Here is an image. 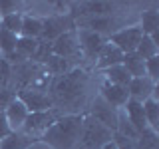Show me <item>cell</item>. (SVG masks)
Instances as JSON below:
<instances>
[{
	"label": "cell",
	"instance_id": "cell-1",
	"mask_svg": "<svg viewBox=\"0 0 159 149\" xmlns=\"http://www.w3.org/2000/svg\"><path fill=\"white\" fill-rule=\"evenodd\" d=\"M86 86H88V74L80 68L70 70L68 74L56 78L52 82V89H50L54 109L64 107V106H74V103L82 102L84 93H86Z\"/></svg>",
	"mask_w": 159,
	"mask_h": 149
},
{
	"label": "cell",
	"instance_id": "cell-2",
	"mask_svg": "<svg viewBox=\"0 0 159 149\" xmlns=\"http://www.w3.org/2000/svg\"><path fill=\"white\" fill-rule=\"evenodd\" d=\"M82 123L84 115L80 113H68V115H60L54 125L40 137L52 149H76L80 133H82Z\"/></svg>",
	"mask_w": 159,
	"mask_h": 149
},
{
	"label": "cell",
	"instance_id": "cell-3",
	"mask_svg": "<svg viewBox=\"0 0 159 149\" xmlns=\"http://www.w3.org/2000/svg\"><path fill=\"white\" fill-rule=\"evenodd\" d=\"M113 139V131L96 121L92 115H84L82 133H80L76 149H102L107 141Z\"/></svg>",
	"mask_w": 159,
	"mask_h": 149
},
{
	"label": "cell",
	"instance_id": "cell-4",
	"mask_svg": "<svg viewBox=\"0 0 159 149\" xmlns=\"http://www.w3.org/2000/svg\"><path fill=\"white\" fill-rule=\"evenodd\" d=\"M60 117V111L58 109H48V111H34V113H28L24 125L20 127V133L32 137V139H38L48 131L50 127L54 125V121Z\"/></svg>",
	"mask_w": 159,
	"mask_h": 149
},
{
	"label": "cell",
	"instance_id": "cell-5",
	"mask_svg": "<svg viewBox=\"0 0 159 149\" xmlns=\"http://www.w3.org/2000/svg\"><path fill=\"white\" fill-rule=\"evenodd\" d=\"M16 97L26 106L28 113L54 109V102H52V97H50V93H46V89H42V88H34V86L24 88V89L18 92Z\"/></svg>",
	"mask_w": 159,
	"mask_h": 149
},
{
	"label": "cell",
	"instance_id": "cell-6",
	"mask_svg": "<svg viewBox=\"0 0 159 149\" xmlns=\"http://www.w3.org/2000/svg\"><path fill=\"white\" fill-rule=\"evenodd\" d=\"M141 36H143V32H141L139 26H127V28L116 30V32L107 38V42L113 44L116 48H119L123 54H131V52H135Z\"/></svg>",
	"mask_w": 159,
	"mask_h": 149
},
{
	"label": "cell",
	"instance_id": "cell-7",
	"mask_svg": "<svg viewBox=\"0 0 159 149\" xmlns=\"http://www.w3.org/2000/svg\"><path fill=\"white\" fill-rule=\"evenodd\" d=\"M74 28L72 16L70 14H62V16H50L46 20H42V34L38 40L44 42H54L58 36H62L64 32H70Z\"/></svg>",
	"mask_w": 159,
	"mask_h": 149
},
{
	"label": "cell",
	"instance_id": "cell-8",
	"mask_svg": "<svg viewBox=\"0 0 159 149\" xmlns=\"http://www.w3.org/2000/svg\"><path fill=\"white\" fill-rule=\"evenodd\" d=\"M52 54L68 60V62L74 60L78 54H82L80 52V44H78V34L74 30H70V32H64L62 36H58L52 42Z\"/></svg>",
	"mask_w": 159,
	"mask_h": 149
},
{
	"label": "cell",
	"instance_id": "cell-9",
	"mask_svg": "<svg viewBox=\"0 0 159 149\" xmlns=\"http://www.w3.org/2000/svg\"><path fill=\"white\" fill-rule=\"evenodd\" d=\"M78 34V44H80V52L84 54L88 60H93L96 62V58H98V54H99V50L103 48V44L107 42L106 38H103V34H96V32H92V30H80Z\"/></svg>",
	"mask_w": 159,
	"mask_h": 149
},
{
	"label": "cell",
	"instance_id": "cell-10",
	"mask_svg": "<svg viewBox=\"0 0 159 149\" xmlns=\"http://www.w3.org/2000/svg\"><path fill=\"white\" fill-rule=\"evenodd\" d=\"M89 115L96 119V121H99L102 125H106L107 129H111V131L116 133V127H117V109L109 106L102 96H98L96 99H93Z\"/></svg>",
	"mask_w": 159,
	"mask_h": 149
},
{
	"label": "cell",
	"instance_id": "cell-11",
	"mask_svg": "<svg viewBox=\"0 0 159 149\" xmlns=\"http://www.w3.org/2000/svg\"><path fill=\"white\" fill-rule=\"evenodd\" d=\"M155 84L157 82L149 79L147 76H143V78H131V82H129V86H127L129 99H135V102L143 103L145 99L153 97V96H155V89H157Z\"/></svg>",
	"mask_w": 159,
	"mask_h": 149
},
{
	"label": "cell",
	"instance_id": "cell-12",
	"mask_svg": "<svg viewBox=\"0 0 159 149\" xmlns=\"http://www.w3.org/2000/svg\"><path fill=\"white\" fill-rule=\"evenodd\" d=\"M4 117H6V121H8L12 131H20V127L24 125V121L28 117V109L18 97H12L8 102V106L4 107Z\"/></svg>",
	"mask_w": 159,
	"mask_h": 149
},
{
	"label": "cell",
	"instance_id": "cell-13",
	"mask_svg": "<svg viewBox=\"0 0 159 149\" xmlns=\"http://www.w3.org/2000/svg\"><path fill=\"white\" fill-rule=\"evenodd\" d=\"M123 113H125L127 121L133 125V129H135L137 133H141L143 129H147V119H145V111H143V106L139 102H135V99H127V103L121 107Z\"/></svg>",
	"mask_w": 159,
	"mask_h": 149
},
{
	"label": "cell",
	"instance_id": "cell-14",
	"mask_svg": "<svg viewBox=\"0 0 159 149\" xmlns=\"http://www.w3.org/2000/svg\"><path fill=\"white\" fill-rule=\"evenodd\" d=\"M123 60V52L119 48H116L113 44L106 42L103 48L99 50L98 58H96V68L98 70H107V68H113V66H119Z\"/></svg>",
	"mask_w": 159,
	"mask_h": 149
},
{
	"label": "cell",
	"instance_id": "cell-15",
	"mask_svg": "<svg viewBox=\"0 0 159 149\" xmlns=\"http://www.w3.org/2000/svg\"><path fill=\"white\" fill-rule=\"evenodd\" d=\"M106 102L109 103L111 107H116V109H121L123 106L127 103V99H129V92H127V88H123V86H111V84H103V88H102V93H99Z\"/></svg>",
	"mask_w": 159,
	"mask_h": 149
},
{
	"label": "cell",
	"instance_id": "cell-16",
	"mask_svg": "<svg viewBox=\"0 0 159 149\" xmlns=\"http://www.w3.org/2000/svg\"><path fill=\"white\" fill-rule=\"evenodd\" d=\"M121 66L127 70V74L131 78H143V76H145V60H141L135 52L123 54Z\"/></svg>",
	"mask_w": 159,
	"mask_h": 149
},
{
	"label": "cell",
	"instance_id": "cell-17",
	"mask_svg": "<svg viewBox=\"0 0 159 149\" xmlns=\"http://www.w3.org/2000/svg\"><path fill=\"white\" fill-rule=\"evenodd\" d=\"M86 30H92L96 34L109 32V36H111L116 32V20L111 16H92L86 20Z\"/></svg>",
	"mask_w": 159,
	"mask_h": 149
},
{
	"label": "cell",
	"instance_id": "cell-18",
	"mask_svg": "<svg viewBox=\"0 0 159 149\" xmlns=\"http://www.w3.org/2000/svg\"><path fill=\"white\" fill-rule=\"evenodd\" d=\"M103 76H106V82L111 84V86H123V88H127L129 82H131V76L127 74V70L123 68L121 64H119V66L103 70Z\"/></svg>",
	"mask_w": 159,
	"mask_h": 149
},
{
	"label": "cell",
	"instance_id": "cell-19",
	"mask_svg": "<svg viewBox=\"0 0 159 149\" xmlns=\"http://www.w3.org/2000/svg\"><path fill=\"white\" fill-rule=\"evenodd\" d=\"M34 141H36V139L24 135V133H20V131H12L8 137H4L2 141H0V149H28Z\"/></svg>",
	"mask_w": 159,
	"mask_h": 149
},
{
	"label": "cell",
	"instance_id": "cell-20",
	"mask_svg": "<svg viewBox=\"0 0 159 149\" xmlns=\"http://www.w3.org/2000/svg\"><path fill=\"white\" fill-rule=\"evenodd\" d=\"M38 44H40V40L18 36L16 50H14V52H16V54H18V56L22 58V60H26V62H32L34 54H36V50H38Z\"/></svg>",
	"mask_w": 159,
	"mask_h": 149
},
{
	"label": "cell",
	"instance_id": "cell-21",
	"mask_svg": "<svg viewBox=\"0 0 159 149\" xmlns=\"http://www.w3.org/2000/svg\"><path fill=\"white\" fill-rule=\"evenodd\" d=\"M40 34H42V20L36 18V16H32V14H26V16L22 18V30H20V36L38 40Z\"/></svg>",
	"mask_w": 159,
	"mask_h": 149
},
{
	"label": "cell",
	"instance_id": "cell-22",
	"mask_svg": "<svg viewBox=\"0 0 159 149\" xmlns=\"http://www.w3.org/2000/svg\"><path fill=\"white\" fill-rule=\"evenodd\" d=\"M139 28H141L143 36H151V34H155L159 30V12L155 8L145 10V12L141 14V24H139Z\"/></svg>",
	"mask_w": 159,
	"mask_h": 149
},
{
	"label": "cell",
	"instance_id": "cell-23",
	"mask_svg": "<svg viewBox=\"0 0 159 149\" xmlns=\"http://www.w3.org/2000/svg\"><path fill=\"white\" fill-rule=\"evenodd\" d=\"M44 66H46V72L48 74H52V76H64V74H68L70 70H72V66H70V62L68 60H64V58H60V56H50L46 62H44Z\"/></svg>",
	"mask_w": 159,
	"mask_h": 149
},
{
	"label": "cell",
	"instance_id": "cell-24",
	"mask_svg": "<svg viewBox=\"0 0 159 149\" xmlns=\"http://www.w3.org/2000/svg\"><path fill=\"white\" fill-rule=\"evenodd\" d=\"M143 106V111H145V119H147V125L153 129V131H157L159 127V103L155 97H149L145 102L141 103Z\"/></svg>",
	"mask_w": 159,
	"mask_h": 149
},
{
	"label": "cell",
	"instance_id": "cell-25",
	"mask_svg": "<svg viewBox=\"0 0 159 149\" xmlns=\"http://www.w3.org/2000/svg\"><path fill=\"white\" fill-rule=\"evenodd\" d=\"M82 8H84L82 14H88L92 18V16H111L116 6L109 2H88V4H82Z\"/></svg>",
	"mask_w": 159,
	"mask_h": 149
},
{
	"label": "cell",
	"instance_id": "cell-26",
	"mask_svg": "<svg viewBox=\"0 0 159 149\" xmlns=\"http://www.w3.org/2000/svg\"><path fill=\"white\" fill-rule=\"evenodd\" d=\"M135 54L141 60L155 58V56H159V46H155L153 40L149 38V36H141V40H139V44H137V48H135Z\"/></svg>",
	"mask_w": 159,
	"mask_h": 149
},
{
	"label": "cell",
	"instance_id": "cell-27",
	"mask_svg": "<svg viewBox=\"0 0 159 149\" xmlns=\"http://www.w3.org/2000/svg\"><path fill=\"white\" fill-rule=\"evenodd\" d=\"M135 147L137 149H159V137H157V131H153L151 127L143 129L139 133L137 141H135Z\"/></svg>",
	"mask_w": 159,
	"mask_h": 149
},
{
	"label": "cell",
	"instance_id": "cell-28",
	"mask_svg": "<svg viewBox=\"0 0 159 149\" xmlns=\"http://www.w3.org/2000/svg\"><path fill=\"white\" fill-rule=\"evenodd\" d=\"M22 18H24L22 12L2 16V20H0V28H4V30H8V32H12V34H16V36H20V30H22Z\"/></svg>",
	"mask_w": 159,
	"mask_h": 149
},
{
	"label": "cell",
	"instance_id": "cell-29",
	"mask_svg": "<svg viewBox=\"0 0 159 149\" xmlns=\"http://www.w3.org/2000/svg\"><path fill=\"white\" fill-rule=\"evenodd\" d=\"M16 42H18L16 34H12V32H8V30L0 28V52H2V56L12 54L14 50H16Z\"/></svg>",
	"mask_w": 159,
	"mask_h": 149
},
{
	"label": "cell",
	"instance_id": "cell-30",
	"mask_svg": "<svg viewBox=\"0 0 159 149\" xmlns=\"http://www.w3.org/2000/svg\"><path fill=\"white\" fill-rule=\"evenodd\" d=\"M10 79H12V66L4 56H0V88H6Z\"/></svg>",
	"mask_w": 159,
	"mask_h": 149
},
{
	"label": "cell",
	"instance_id": "cell-31",
	"mask_svg": "<svg viewBox=\"0 0 159 149\" xmlns=\"http://www.w3.org/2000/svg\"><path fill=\"white\" fill-rule=\"evenodd\" d=\"M145 76L149 79H153V82H157V78H159V56L145 60Z\"/></svg>",
	"mask_w": 159,
	"mask_h": 149
},
{
	"label": "cell",
	"instance_id": "cell-32",
	"mask_svg": "<svg viewBox=\"0 0 159 149\" xmlns=\"http://www.w3.org/2000/svg\"><path fill=\"white\" fill-rule=\"evenodd\" d=\"M20 2H14V0H0V16H8V14H16L20 12Z\"/></svg>",
	"mask_w": 159,
	"mask_h": 149
},
{
	"label": "cell",
	"instance_id": "cell-33",
	"mask_svg": "<svg viewBox=\"0 0 159 149\" xmlns=\"http://www.w3.org/2000/svg\"><path fill=\"white\" fill-rule=\"evenodd\" d=\"M10 133H12V129H10L6 117H4V109H2V111H0V141H2L4 137H8Z\"/></svg>",
	"mask_w": 159,
	"mask_h": 149
},
{
	"label": "cell",
	"instance_id": "cell-34",
	"mask_svg": "<svg viewBox=\"0 0 159 149\" xmlns=\"http://www.w3.org/2000/svg\"><path fill=\"white\" fill-rule=\"evenodd\" d=\"M28 149H52V147L46 145L44 141H40V139H38V141H34V143H32V145H30Z\"/></svg>",
	"mask_w": 159,
	"mask_h": 149
},
{
	"label": "cell",
	"instance_id": "cell-35",
	"mask_svg": "<svg viewBox=\"0 0 159 149\" xmlns=\"http://www.w3.org/2000/svg\"><path fill=\"white\" fill-rule=\"evenodd\" d=\"M102 149H117V145H116V141L111 139V141H107V143H106V145H103Z\"/></svg>",
	"mask_w": 159,
	"mask_h": 149
},
{
	"label": "cell",
	"instance_id": "cell-36",
	"mask_svg": "<svg viewBox=\"0 0 159 149\" xmlns=\"http://www.w3.org/2000/svg\"><path fill=\"white\" fill-rule=\"evenodd\" d=\"M0 20H2V16H0Z\"/></svg>",
	"mask_w": 159,
	"mask_h": 149
}]
</instances>
